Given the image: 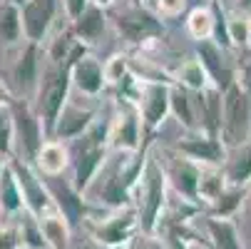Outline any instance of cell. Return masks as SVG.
<instances>
[{
  "label": "cell",
  "instance_id": "43",
  "mask_svg": "<svg viewBox=\"0 0 251 249\" xmlns=\"http://www.w3.org/2000/svg\"><path fill=\"white\" fill-rule=\"evenodd\" d=\"M10 3H15V5H18V8H23V5H25V3H27V0H10Z\"/></svg>",
  "mask_w": 251,
  "mask_h": 249
},
{
  "label": "cell",
  "instance_id": "20",
  "mask_svg": "<svg viewBox=\"0 0 251 249\" xmlns=\"http://www.w3.org/2000/svg\"><path fill=\"white\" fill-rule=\"evenodd\" d=\"M35 165H38L40 174L55 180V177H60L70 165V150L60 139H45V145L40 147L38 157H35Z\"/></svg>",
  "mask_w": 251,
  "mask_h": 249
},
{
  "label": "cell",
  "instance_id": "4",
  "mask_svg": "<svg viewBox=\"0 0 251 249\" xmlns=\"http://www.w3.org/2000/svg\"><path fill=\"white\" fill-rule=\"evenodd\" d=\"M70 85H73V75H70L67 65H55L43 75L38 85V117L43 120L45 132L52 135V127L70 102Z\"/></svg>",
  "mask_w": 251,
  "mask_h": 249
},
{
  "label": "cell",
  "instance_id": "10",
  "mask_svg": "<svg viewBox=\"0 0 251 249\" xmlns=\"http://www.w3.org/2000/svg\"><path fill=\"white\" fill-rule=\"evenodd\" d=\"M60 13V0H27L20 8L23 18V35L27 43L40 45L48 40L50 28L55 25V18Z\"/></svg>",
  "mask_w": 251,
  "mask_h": 249
},
{
  "label": "cell",
  "instance_id": "13",
  "mask_svg": "<svg viewBox=\"0 0 251 249\" xmlns=\"http://www.w3.org/2000/svg\"><path fill=\"white\" fill-rule=\"evenodd\" d=\"M197 57L199 62L204 65V70L211 78V85L219 87V90H226L234 78H236V70H231L226 65V50L219 48L214 40H204V43H197Z\"/></svg>",
  "mask_w": 251,
  "mask_h": 249
},
{
  "label": "cell",
  "instance_id": "46",
  "mask_svg": "<svg viewBox=\"0 0 251 249\" xmlns=\"http://www.w3.org/2000/svg\"><path fill=\"white\" fill-rule=\"evenodd\" d=\"M192 249H201V247H199V244H197V242H194V244H192Z\"/></svg>",
  "mask_w": 251,
  "mask_h": 249
},
{
  "label": "cell",
  "instance_id": "36",
  "mask_svg": "<svg viewBox=\"0 0 251 249\" xmlns=\"http://www.w3.org/2000/svg\"><path fill=\"white\" fill-rule=\"evenodd\" d=\"M234 83H236L246 95H251V60H246V62H241V65L236 67V78H234Z\"/></svg>",
  "mask_w": 251,
  "mask_h": 249
},
{
  "label": "cell",
  "instance_id": "1",
  "mask_svg": "<svg viewBox=\"0 0 251 249\" xmlns=\"http://www.w3.org/2000/svg\"><path fill=\"white\" fill-rule=\"evenodd\" d=\"M169 207V182L164 162L150 150L139 185L134 190V209L139 215V232L145 237H157L162 217Z\"/></svg>",
  "mask_w": 251,
  "mask_h": 249
},
{
  "label": "cell",
  "instance_id": "34",
  "mask_svg": "<svg viewBox=\"0 0 251 249\" xmlns=\"http://www.w3.org/2000/svg\"><path fill=\"white\" fill-rule=\"evenodd\" d=\"M75 45H77V38H75L73 28H70V30H65V32L55 35V40H50L48 55H50V60H52L55 65H65V62H67V57H70V53H73V48H75Z\"/></svg>",
  "mask_w": 251,
  "mask_h": 249
},
{
  "label": "cell",
  "instance_id": "5",
  "mask_svg": "<svg viewBox=\"0 0 251 249\" xmlns=\"http://www.w3.org/2000/svg\"><path fill=\"white\" fill-rule=\"evenodd\" d=\"M90 220V234L97 244L107 249H127L139 232V215L134 207L125 209H110L107 215L87 217Z\"/></svg>",
  "mask_w": 251,
  "mask_h": 249
},
{
  "label": "cell",
  "instance_id": "24",
  "mask_svg": "<svg viewBox=\"0 0 251 249\" xmlns=\"http://www.w3.org/2000/svg\"><path fill=\"white\" fill-rule=\"evenodd\" d=\"M174 83L182 85V87L189 90V92H194V95H199V92H204V90L211 87V78H209V73L204 70V65L199 62L197 55H194V57H187L182 65L176 67Z\"/></svg>",
  "mask_w": 251,
  "mask_h": 249
},
{
  "label": "cell",
  "instance_id": "29",
  "mask_svg": "<svg viewBox=\"0 0 251 249\" xmlns=\"http://www.w3.org/2000/svg\"><path fill=\"white\" fill-rule=\"evenodd\" d=\"M0 207H3L5 212H10V215H18V212L25 207L23 192L18 187V180H15L10 165L3 169V174H0Z\"/></svg>",
  "mask_w": 251,
  "mask_h": 249
},
{
  "label": "cell",
  "instance_id": "6",
  "mask_svg": "<svg viewBox=\"0 0 251 249\" xmlns=\"http://www.w3.org/2000/svg\"><path fill=\"white\" fill-rule=\"evenodd\" d=\"M142 139H145V122H142L137 105L129 100H117V110L110 120V130H107L110 152L137 155L145 150L142 147Z\"/></svg>",
  "mask_w": 251,
  "mask_h": 249
},
{
  "label": "cell",
  "instance_id": "7",
  "mask_svg": "<svg viewBox=\"0 0 251 249\" xmlns=\"http://www.w3.org/2000/svg\"><path fill=\"white\" fill-rule=\"evenodd\" d=\"M174 152L187 157L189 162L199 167H224L229 147L222 142V137L197 130V132H184L179 137L174 145Z\"/></svg>",
  "mask_w": 251,
  "mask_h": 249
},
{
  "label": "cell",
  "instance_id": "31",
  "mask_svg": "<svg viewBox=\"0 0 251 249\" xmlns=\"http://www.w3.org/2000/svg\"><path fill=\"white\" fill-rule=\"evenodd\" d=\"M20 35H23L20 8L15 3H3L0 5V38L5 43H18Z\"/></svg>",
  "mask_w": 251,
  "mask_h": 249
},
{
  "label": "cell",
  "instance_id": "11",
  "mask_svg": "<svg viewBox=\"0 0 251 249\" xmlns=\"http://www.w3.org/2000/svg\"><path fill=\"white\" fill-rule=\"evenodd\" d=\"M164 172H167V182L169 190H174L176 199H182L187 204L199 207V197H197V187H199V174L201 167L189 162L182 155H172L169 162H164Z\"/></svg>",
  "mask_w": 251,
  "mask_h": 249
},
{
  "label": "cell",
  "instance_id": "39",
  "mask_svg": "<svg viewBox=\"0 0 251 249\" xmlns=\"http://www.w3.org/2000/svg\"><path fill=\"white\" fill-rule=\"evenodd\" d=\"M90 3L97 5V8H102V10H112V8L120 5V0H90Z\"/></svg>",
  "mask_w": 251,
  "mask_h": 249
},
{
  "label": "cell",
  "instance_id": "38",
  "mask_svg": "<svg viewBox=\"0 0 251 249\" xmlns=\"http://www.w3.org/2000/svg\"><path fill=\"white\" fill-rule=\"evenodd\" d=\"M20 247V229L8 227L0 229V249H18Z\"/></svg>",
  "mask_w": 251,
  "mask_h": 249
},
{
  "label": "cell",
  "instance_id": "37",
  "mask_svg": "<svg viewBox=\"0 0 251 249\" xmlns=\"http://www.w3.org/2000/svg\"><path fill=\"white\" fill-rule=\"evenodd\" d=\"M62 5H65V15H67V20L73 23V20H77V18L90 8V0H62Z\"/></svg>",
  "mask_w": 251,
  "mask_h": 249
},
{
  "label": "cell",
  "instance_id": "30",
  "mask_svg": "<svg viewBox=\"0 0 251 249\" xmlns=\"http://www.w3.org/2000/svg\"><path fill=\"white\" fill-rule=\"evenodd\" d=\"M15 80L23 90H30L38 85V45H27L15 65Z\"/></svg>",
  "mask_w": 251,
  "mask_h": 249
},
{
  "label": "cell",
  "instance_id": "14",
  "mask_svg": "<svg viewBox=\"0 0 251 249\" xmlns=\"http://www.w3.org/2000/svg\"><path fill=\"white\" fill-rule=\"evenodd\" d=\"M70 75H73V87L85 97H100L107 90L104 65L95 55H85L82 60H77L70 67Z\"/></svg>",
  "mask_w": 251,
  "mask_h": 249
},
{
  "label": "cell",
  "instance_id": "3",
  "mask_svg": "<svg viewBox=\"0 0 251 249\" xmlns=\"http://www.w3.org/2000/svg\"><path fill=\"white\" fill-rule=\"evenodd\" d=\"M222 142L229 150L251 142V95H246L236 83L224 90Z\"/></svg>",
  "mask_w": 251,
  "mask_h": 249
},
{
  "label": "cell",
  "instance_id": "21",
  "mask_svg": "<svg viewBox=\"0 0 251 249\" xmlns=\"http://www.w3.org/2000/svg\"><path fill=\"white\" fill-rule=\"evenodd\" d=\"M172 117L184 127V132L199 130V112H197V100L194 92L184 90L182 85H172Z\"/></svg>",
  "mask_w": 251,
  "mask_h": 249
},
{
  "label": "cell",
  "instance_id": "12",
  "mask_svg": "<svg viewBox=\"0 0 251 249\" xmlns=\"http://www.w3.org/2000/svg\"><path fill=\"white\" fill-rule=\"evenodd\" d=\"M13 132L20 139V145L30 160L38 157L40 147L45 145V127L43 120L35 115L25 102H13Z\"/></svg>",
  "mask_w": 251,
  "mask_h": 249
},
{
  "label": "cell",
  "instance_id": "15",
  "mask_svg": "<svg viewBox=\"0 0 251 249\" xmlns=\"http://www.w3.org/2000/svg\"><path fill=\"white\" fill-rule=\"evenodd\" d=\"M97 112L90 110V108H80V105H73V102H67L65 105V110L60 112L55 127H52V137L55 139H80L97 120Z\"/></svg>",
  "mask_w": 251,
  "mask_h": 249
},
{
  "label": "cell",
  "instance_id": "2",
  "mask_svg": "<svg viewBox=\"0 0 251 249\" xmlns=\"http://www.w3.org/2000/svg\"><path fill=\"white\" fill-rule=\"evenodd\" d=\"M110 23L115 25L117 35L125 43L137 45V48H147L162 40V35H164V23L154 13H150L142 3H125L120 10L112 13Z\"/></svg>",
  "mask_w": 251,
  "mask_h": 249
},
{
  "label": "cell",
  "instance_id": "40",
  "mask_svg": "<svg viewBox=\"0 0 251 249\" xmlns=\"http://www.w3.org/2000/svg\"><path fill=\"white\" fill-rule=\"evenodd\" d=\"M234 8L244 10V13H251V0H234Z\"/></svg>",
  "mask_w": 251,
  "mask_h": 249
},
{
  "label": "cell",
  "instance_id": "25",
  "mask_svg": "<svg viewBox=\"0 0 251 249\" xmlns=\"http://www.w3.org/2000/svg\"><path fill=\"white\" fill-rule=\"evenodd\" d=\"M226 177L222 167H201L199 174V187H197V197H199V207L204 204L206 209L217 202L224 192H226Z\"/></svg>",
  "mask_w": 251,
  "mask_h": 249
},
{
  "label": "cell",
  "instance_id": "45",
  "mask_svg": "<svg viewBox=\"0 0 251 249\" xmlns=\"http://www.w3.org/2000/svg\"><path fill=\"white\" fill-rule=\"evenodd\" d=\"M0 157H3V155H0ZM3 169H5V165H3V160H0V174H3Z\"/></svg>",
  "mask_w": 251,
  "mask_h": 249
},
{
  "label": "cell",
  "instance_id": "44",
  "mask_svg": "<svg viewBox=\"0 0 251 249\" xmlns=\"http://www.w3.org/2000/svg\"><path fill=\"white\" fill-rule=\"evenodd\" d=\"M246 194H249V202H251V182H249V187H246Z\"/></svg>",
  "mask_w": 251,
  "mask_h": 249
},
{
  "label": "cell",
  "instance_id": "16",
  "mask_svg": "<svg viewBox=\"0 0 251 249\" xmlns=\"http://www.w3.org/2000/svg\"><path fill=\"white\" fill-rule=\"evenodd\" d=\"M222 110H224V90L209 87L199 92L197 100V112H199V130L222 137Z\"/></svg>",
  "mask_w": 251,
  "mask_h": 249
},
{
  "label": "cell",
  "instance_id": "41",
  "mask_svg": "<svg viewBox=\"0 0 251 249\" xmlns=\"http://www.w3.org/2000/svg\"><path fill=\"white\" fill-rule=\"evenodd\" d=\"M211 3H217V5H222L224 10H234V0H211Z\"/></svg>",
  "mask_w": 251,
  "mask_h": 249
},
{
  "label": "cell",
  "instance_id": "8",
  "mask_svg": "<svg viewBox=\"0 0 251 249\" xmlns=\"http://www.w3.org/2000/svg\"><path fill=\"white\" fill-rule=\"evenodd\" d=\"M172 85L174 83H150L142 80L139 92L134 97V105L142 115L147 132H154L164 125V120L172 115Z\"/></svg>",
  "mask_w": 251,
  "mask_h": 249
},
{
  "label": "cell",
  "instance_id": "17",
  "mask_svg": "<svg viewBox=\"0 0 251 249\" xmlns=\"http://www.w3.org/2000/svg\"><path fill=\"white\" fill-rule=\"evenodd\" d=\"M50 194H52V199H55V207H57V212L70 222V227H77L80 222H85L87 220V202H85V197L80 194V192H75V187L73 185H52L50 187Z\"/></svg>",
  "mask_w": 251,
  "mask_h": 249
},
{
  "label": "cell",
  "instance_id": "27",
  "mask_svg": "<svg viewBox=\"0 0 251 249\" xmlns=\"http://www.w3.org/2000/svg\"><path fill=\"white\" fill-rule=\"evenodd\" d=\"M226 35L236 50L251 48V15L244 10H226Z\"/></svg>",
  "mask_w": 251,
  "mask_h": 249
},
{
  "label": "cell",
  "instance_id": "33",
  "mask_svg": "<svg viewBox=\"0 0 251 249\" xmlns=\"http://www.w3.org/2000/svg\"><path fill=\"white\" fill-rule=\"evenodd\" d=\"M18 229H20V242L27 249H48V242H45L43 229H40V220L32 217L30 212H25V217H23Z\"/></svg>",
  "mask_w": 251,
  "mask_h": 249
},
{
  "label": "cell",
  "instance_id": "23",
  "mask_svg": "<svg viewBox=\"0 0 251 249\" xmlns=\"http://www.w3.org/2000/svg\"><path fill=\"white\" fill-rule=\"evenodd\" d=\"M187 32L194 43H204V40H214V28H217V15H214V5L204 3V5H194L187 13Z\"/></svg>",
  "mask_w": 251,
  "mask_h": 249
},
{
  "label": "cell",
  "instance_id": "22",
  "mask_svg": "<svg viewBox=\"0 0 251 249\" xmlns=\"http://www.w3.org/2000/svg\"><path fill=\"white\" fill-rule=\"evenodd\" d=\"M222 169H224L229 187H249V182H251V142L229 150Z\"/></svg>",
  "mask_w": 251,
  "mask_h": 249
},
{
  "label": "cell",
  "instance_id": "32",
  "mask_svg": "<svg viewBox=\"0 0 251 249\" xmlns=\"http://www.w3.org/2000/svg\"><path fill=\"white\" fill-rule=\"evenodd\" d=\"M104 80H107V87H120L122 80H127L132 75V60L127 53H115L110 55L104 62Z\"/></svg>",
  "mask_w": 251,
  "mask_h": 249
},
{
  "label": "cell",
  "instance_id": "9",
  "mask_svg": "<svg viewBox=\"0 0 251 249\" xmlns=\"http://www.w3.org/2000/svg\"><path fill=\"white\" fill-rule=\"evenodd\" d=\"M10 169H13L15 180H18V187H20V192H23L25 209L30 212L32 217L40 220L43 215L57 209V207H55V199H52V194H50V187L40 180V174L35 172L27 162L15 160V162H10Z\"/></svg>",
  "mask_w": 251,
  "mask_h": 249
},
{
  "label": "cell",
  "instance_id": "42",
  "mask_svg": "<svg viewBox=\"0 0 251 249\" xmlns=\"http://www.w3.org/2000/svg\"><path fill=\"white\" fill-rule=\"evenodd\" d=\"M8 102H10V95H8V90L3 85H0V105H8Z\"/></svg>",
  "mask_w": 251,
  "mask_h": 249
},
{
  "label": "cell",
  "instance_id": "28",
  "mask_svg": "<svg viewBox=\"0 0 251 249\" xmlns=\"http://www.w3.org/2000/svg\"><path fill=\"white\" fill-rule=\"evenodd\" d=\"M244 199H249L246 187H226V192L209 207V217H222V220H234L239 209L244 207Z\"/></svg>",
  "mask_w": 251,
  "mask_h": 249
},
{
  "label": "cell",
  "instance_id": "35",
  "mask_svg": "<svg viewBox=\"0 0 251 249\" xmlns=\"http://www.w3.org/2000/svg\"><path fill=\"white\" fill-rule=\"evenodd\" d=\"M189 5V0H154V8L162 18H179Z\"/></svg>",
  "mask_w": 251,
  "mask_h": 249
},
{
  "label": "cell",
  "instance_id": "19",
  "mask_svg": "<svg viewBox=\"0 0 251 249\" xmlns=\"http://www.w3.org/2000/svg\"><path fill=\"white\" fill-rule=\"evenodd\" d=\"M204 232L209 239L211 249H244L241 234L234 220H222V217H204Z\"/></svg>",
  "mask_w": 251,
  "mask_h": 249
},
{
  "label": "cell",
  "instance_id": "18",
  "mask_svg": "<svg viewBox=\"0 0 251 249\" xmlns=\"http://www.w3.org/2000/svg\"><path fill=\"white\" fill-rule=\"evenodd\" d=\"M107 25H110V15H107V10H102V8H97V5L90 3V8L77 20H73V32H75V38L80 43L95 45L104 35Z\"/></svg>",
  "mask_w": 251,
  "mask_h": 249
},
{
  "label": "cell",
  "instance_id": "26",
  "mask_svg": "<svg viewBox=\"0 0 251 249\" xmlns=\"http://www.w3.org/2000/svg\"><path fill=\"white\" fill-rule=\"evenodd\" d=\"M40 229H43V237L48 242V249H67L70 247L73 227H70V222L60 215L57 209H52V212H48V215L40 217Z\"/></svg>",
  "mask_w": 251,
  "mask_h": 249
}]
</instances>
